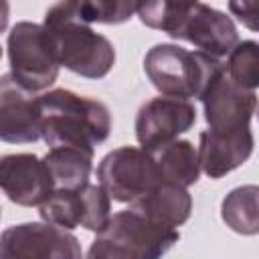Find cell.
<instances>
[{
  "label": "cell",
  "instance_id": "obj_1",
  "mask_svg": "<svg viewBox=\"0 0 259 259\" xmlns=\"http://www.w3.org/2000/svg\"><path fill=\"white\" fill-rule=\"evenodd\" d=\"M136 14L146 26L186 40L214 59L227 57L239 42L231 16L204 2H146L136 6Z\"/></svg>",
  "mask_w": 259,
  "mask_h": 259
},
{
  "label": "cell",
  "instance_id": "obj_2",
  "mask_svg": "<svg viewBox=\"0 0 259 259\" xmlns=\"http://www.w3.org/2000/svg\"><path fill=\"white\" fill-rule=\"evenodd\" d=\"M40 138L51 148H77L93 154L107 140L111 113L105 103L71 89H51L38 97Z\"/></svg>",
  "mask_w": 259,
  "mask_h": 259
},
{
  "label": "cell",
  "instance_id": "obj_3",
  "mask_svg": "<svg viewBox=\"0 0 259 259\" xmlns=\"http://www.w3.org/2000/svg\"><path fill=\"white\" fill-rule=\"evenodd\" d=\"M42 30L59 67L85 79H103L115 65L109 38L95 32L73 10L71 2H57L45 12Z\"/></svg>",
  "mask_w": 259,
  "mask_h": 259
},
{
  "label": "cell",
  "instance_id": "obj_4",
  "mask_svg": "<svg viewBox=\"0 0 259 259\" xmlns=\"http://www.w3.org/2000/svg\"><path fill=\"white\" fill-rule=\"evenodd\" d=\"M223 69V61L200 51H188L172 42L154 45L144 57V73L164 95L176 99H200L210 79Z\"/></svg>",
  "mask_w": 259,
  "mask_h": 259
},
{
  "label": "cell",
  "instance_id": "obj_5",
  "mask_svg": "<svg viewBox=\"0 0 259 259\" xmlns=\"http://www.w3.org/2000/svg\"><path fill=\"white\" fill-rule=\"evenodd\" d=\"M12 79L26 91H42L59 77V65L47 45L42 24L16 22L6 40Z\"/></svg>",
  "mask_w": 259,
  "mask_h": 259
},
{
  "label": "cell",
  "instance_id": "obj_6",
  "mask_svg": "<svg viewBox=\"0 0 259 259\" xmlns=\"http://www.w3.org/2000/svg\"><path fill=\"white\" fill-rule=\"evenodd\" d=\"M99 186L117 202H134L160 180L152 156L134 146H121L105 154L97 166Z\"/></svg>",
  "mask_w": 259,
  "mask_h": 259
},
{
  "label": "cell",
  "instance_id": "obj_7",
  "mask_svg": "<svg viewBox=\"0 0 259 259\" xmlns=\"http://www.w3.org/2000/svg\"><path fill=\"white\" fill-rule=\"evenodd\" d=\"M0 259H85L79 239L49 223H18L0 235Z\"/></svg>",
  "mask_w": 259,
  "mask_h": 259
},
{
  "label": "cell",
  "instance_id": "obj_8",
  "mask_svg": "<svg viewBox=\"0 0 259 259\" xmlns=\"http://www.w3.org/2000/svg\"><path fill=\"white\" fill-rule=\"evenodd\" d=\"M111 198L99 184H87L79 190H53L40 204V219L53 227L73 231L85 227L99 233L111 217Z\"/></svg>",
  "mask_w": 259,
  "mask_h": 259
},
{
  "label": "cell",
  "instance_id": "obj_9",
  "mask_svg": "<svg viewBox=\"0 0 259 259\" xmlns=\"http://www.w3.org/2000/svg\"><path fill=\"white\" fill-rule=\"evenodd\" d=\"M200 101L208 130L217 134L251 127V119L257 109V93L235 85L225 73V63L202 91Z\"/></svg>",
  "mask_w": 259,
  "mask_h": 259
},
{
  "label": "cell",
  "instance_id": "obj_10",
  "mask_svg": "<svg viewBox=\"0 0 259 259\" xmlns=\"http://www.w3.org/2000/svg\"><path fill=\"white\" fill-rule=\"evenodd\" d=\"M196 123V107L186 99L176 97H152L146 101L136 115V138L142 150H154L180 134L188 132Z\"/></svg>",
  "mask_w": 259,
  "mask_h": 259
},
{
  "label": "cell",
  "instance_id": "obj_11",
  "mask_svg": "<svg viewBox=\"0 0 259 259\" xmlns=\"http://www.w3.org/2000/svg\"><path fill=\"white\" fill-rule=\"evenodd\" d=\"M0 190L20 206H40L53 192L51 174L34 154L0 156Z\"/></svg>",
  "mask_w": 259,
  "mask_h": 259
},
{
  "label": "cell",
  "instance_id": "obj_12",
  "mask_svg": "<svg viewBox=\"0 0 259 259\" xmlns=\"http://www.w3.org/2000/svg\"><path fill=\"white\" fill-rule=\"evenodd\" d=\"M38 138V97L18 85L10 73L0 75V140L8 144H32Z\"/></svg>",
  "mask_w": 259,
  "mask_h": 259
},
{
  "label": "cell",
  "instance_id": "obj_13",
  "mask_svg": "<svg viewBox=\"0 0 259 259\" xmlns=\"http://www.w3.org/2000/svg\"><path fill=\"white\" fill-rule=\"evenodd\" d=\"M99 235L127 245L140 259H160L180 239L176 229L156 225L130 208L111 214Z\"/></svg>",
  "mask_w": 259,
  "mask_h": 259
},
{
  "label": "cell",
  "instance_id": "obj_14",
  "mask_svg": "<svg viewBox=\"0 0 259 259\" xmlns=\"http://www.w3.org/2000/svg\"><path fill=\"white\" fill-rule=\"evenodd\" d=\"M253 146H255V138L251 127L231 134H217L204 130L198 136V150H196L200 172H204L210 178H221L243 166L253 154Z\"/></svg>",
  "mask_w": 259,
  "mask_h": 259
},
{
  "label": "cell",
  "instance_id": "obj_15",
  "mask_svg": "<svg viewBox=\"0 0 259 259\" xmlns=\"http://www.w3.org/2000/svg\"><path fill=\"white\" fill-rule=\"evenodd\" d=\"M130 210L142 214L144 219L156 225L176 229L188 221L192 212V196L182 186L170 182H158L138 200H134L130 204Z\"/></svg>",
  "mask_w": 259,
  "mask_h": 259
},
{
  "label": "cell",
  "instance_id": "obj_16",
  "mask_svg": "<svg viewBox=\"0 0 259 259\" xmlns=\"http://www.w3.org/2000/svg\"><path fill=\"white\" fill-rule=\"evenodd\" d=\"M148 154L152 156L156 172L162 182L188 188L200 176L198 154L192 142L188 140H172L164 146L148 150Z\"/></svg>",
  "mask_w": 259,
  "mask_h": 259
},
{
  "label": "cell",
  "instance_id": "obj_17",
  "mask_svg": "<svg viewBox=\"0 0 259 259\" xmlns=\"http://www.w3.org/2000/svg\"><path fill=\"white\" fill-rule=\"evenodd\" d=\"M53 190H79L89 184L93 154L77 148H51L42 158Z\"/></svg>",
  "mask_w": 259,
  "mask_h": 259
},
{
  "label": "cell",
  "instance_id": "obj_18",
  "mask_svg": "<svg viewBox=\"0 0 259 259\" xmlns=\"http://www.w3.org/2000/svg\"><path fill=\"white\" fill-rule=\"evenodd\" d=\"M259 188L257 184H245L233 188L221 202V217L229 229L239 235L259 233Z\"/></svg>",
  "mask_w": 259,
  "mask_h": 259
},
{
  "label": "cell",
  "instance_id": "obj_19",
  "mask_svg": "<svg viewBox=\"0 0 259 259\" xmlns=\"http://www.w3.org/2000/svg\"><path fill=\"white\" fill-rule=\"evenodd\" d=\"M225 73L235 85L255 91L259 85V45L255 40L237 42L227 55Z\"/></svg>",
  "mask_w": 259,
  "mask_h": 259
},
{
  "label": "cell",
  "instance_id": "obj_20",
  "mask_svg": "<svg viewBox=\"0 0 259 259\" xmlns=\"http://www.w3.org/2000/svg\"><path fill=\"white\" fill-rule=\"evenodd\" d=\"M75 14L85 22V24H121L130 20L136 14L134 2H105V0H81V2H71Z\"/></svg>",
  "mask_w": 259,
  "mask_h": 259
},
{
  "label": "cell",
  "instance_id": "obj_21",
  "mask_svg": "<svg viewBox=\"0 0 259 259\" xmlns=\"http://www.w3.org/2000/svg\"><path fill=\"white\" fill-rule=\"evenodd\" d=\"M87 259H140V257L127 245L97 233V237L89 245Z\"/></svg>",
  "mask_w": 259,
  "mask_h": 259
},
{
  "label": "cell",
  "instance_id": "obj_22",
  "mask_svg": "<svg viewBox=\"0 0 259 259\" xmlns=\"http://www.w3.org/2000/svg\"><path fill=\"white\" fill-rule=\"evenodd\" d=\"M229 8L237 14V18H239L243 24H247L251 30H255V22H253L255 14H247V10H251V12H255V10H257V6H255V4H237V2H231V4H229Z\"/></svg>",
  "mask_w": 259,
  "mask_h": 259
},
{
  "label": "cell",
  "instance_id": "obj_23",
  "mask_svg": "<svg viewBox=\"0 0 259 259\" xmlns=\"http://www.w3.org/2000/svg\"><path fill=\"white\" fill-rule=\"evenodd\" d=\"M8 16H10V6H8V2L0 0V32L6 30V26H8ZM0 57H2V47H0Z\"/></svg>",
  "mask_w": 259,
  "mask_h": 259
}]
</instances>
